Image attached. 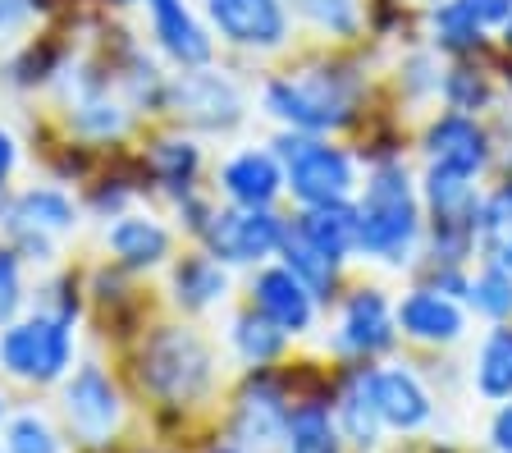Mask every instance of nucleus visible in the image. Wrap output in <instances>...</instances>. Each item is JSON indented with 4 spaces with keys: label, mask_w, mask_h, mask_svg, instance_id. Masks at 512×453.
<instances>
[{
    "label": "nucleus",
    "mask_w": 512,
    "mask_h": 453,
    "mask_svg": "<svg viewBox=\"0 0 512 453\" xmlns=\"http://www.w3.org/2000/svg\"><path fill=\"white\" fill-rule=\"evenodd\" d=\"M357 206V257L380 261V266L403 270L416 257V248L426 243V206H421V188L412 184V174L398 156H384L371 165L366 184L352 197Z\"/></svg>",
    "instance_id": "1"
},
{
    "label": "nucleus",
    "mask_w": 512,
    "mask_h": 453,
    "mask_svg": "<svg viewBox=\"0 0 512 453\" xmlns=\"http://www.w3.org/2000/svg\"><path fill=\"white\" fill-rule=\"evenodd\" d=\"M362 92H366V78L352 65H343V60H316V65L275 74L266 83V92H261V101H266V115L279 119L284 129L330 138V133L357 124Z\"/></svg>",
    "instance_id": "2"
},
{
    "label": "nucleus",
    "mask_w": 512,
    "mask_h": 453,
    "mask_svg": "<svg viewBox=\"0 0 512 453\" xmlns=\"http://www.w3.org/2000/svg\"><path fill=\"white\" fill-rule=\"evenodd\" d=\"M284 165V193H293V202L307 206H330V202H352L357 197V156L348 147L316 133H293L284 129L270 147Z\"/></svg>",
    "instance_id": "3"
},
{
    "label": "nucleus",
    "mask_w": 512,
    "mask_h": 453,
    "mask_svg": "<svg viewBox=\"0 0 512 453\" xmlns=\"http://www.w3.org/2000/svg\"><path fill=\"white\" fill-rule=\"evenodd\" d=\"M138 376L156 399L188 403L197 394H206V385H211V348L192 335V330L160 325L156 335L142 344Z\"/></svg>",
    "instance_id": "4"
},
{
    "label": "nucleus",
    "mask_w": 512,
    "mask_h": 453,
    "mask_svg": "<svg viewBox=\"0 0 512 453\" xmlns=\"http://www.w3.org/2000/svg\"><path fill=\"white\" fill-rule=\"evenodd\" d=\"M284 225L288 220L275 206H229L211 216V225L202 229V243L224 266H261V261L279 257Z\"/></svg>",
    "instance_id": "5"
},
{
    "label": "nucleus",
    "mask_w": 512,
    "mask_h": 453,
    "mask_svg": "<svg viewBox=\"0 0 512 453\" xmlns=\"http://www.w3.org/2000/svg\"><path fill=\"white\" fill-rule=\"evenodd\" d=\"M69 357H74V335H69V321L51 312H37L28 321H14L0 339V362L14 371L19 380H37V385H51L69 371Z\"/></svg>",
    "instance_id": "6"
},
{
    "label": "nucleus",
    "mask_w": 512,
    "mask_h": 453,
    "mask_svg": "<svg viewBox=\"0 0 512 453\" xmlns=\"http://www.w3.org/2000/svg\"><path fill=\"white\" fill-rule=\"evenodd\" d=\"M421 151H426V165L462 174V179H480L499 161L494 133L480 124V115H458V110H444L430 119L421 129Z\"/></svg>",
    "instance_id": "7"
},
{
    "label": "nucleus",
    "mask_w": 512,
    "mask_h": 453,
    "mask_svg": "<svg viewBox=\"0 0 512 453\" xmlns=\"http://www.w3.org/2000/svg\"><path fill=\"white\" fill-rule=\"evenodd\" d=\"M165 106H170L183 124L206 129V133H229L243 124V97H238V87L206 65L174 78V83L165 87Z\"/></svg>",
    "instance_id": "8"
},
{
    "label": "nucleus",
    "mask_w": 512,
    "mask_h": 453,
    "mask_svg": "<svg viewBox=\"0 0 512 453\" xmlns=\"http://www.w3.org/2000/svg\"><path fill=\"white\" fill-rule=\"evenodd\" d=\"M398 344V312L380 284H357L343 293L334 348L352 357H380Z\"/></svg>",
    "instance_id": "9"
},
{
    "label": "nucleus",
    "mask_w": 512,
    "mask_h": 453,
    "mask_svg": "<svg viewBox=\"0 0 512 453\" xmlns=\"http://www.w3.org/2000/svg\"><path fill=\"white\" fill-rule=\"evenodd\" d=\"M206 14L238 51H284L293 33L288 0H206Z\"/></svg>",
    "instance_id": "10"
},
{
    "label": "nucleus",
    "mask_w": 512,
    "mask_h": 453,
    "mask_svg": "<svg viewBox=\"0 0 512 453\" xmlns=\"http://www.w3.org/2000/svg\"><path fill=\"white\" fill-rule=\"evenodd\" d=\"M316 293L293 275V270L279 261V266H261L252 275V307L266 321H275L288 339L293 335H307L311 325H316Z\"/></svg>",
    "instance_id": "11"
},
{
    "label": "nucleus",
    "mask_w": 512,
    "mask_h": 453,
    "mask_svg": "<svg viewBox=\"0 0 512 453\" xmlns=\"http://www.w3.org/2000/svg\"><path fill=\"white\" fill-rule=\"evenodd\" d=\"M394 312H398V335L416 339V344L448 348L467 335V312H462V302L448 298V293L426 289V284L407 289Z\"/></svg>",
    "instance_id": "12"
},
{
    "label": "nucleus",
    "mask_w": 512,
    "mask_h": 453,
    "mask_svg": "<svg viewBox=\"0 0 512 453\" xmlns=\"http://www.w3.org/2000/svg\"><path fill=\"white\" fill-rule=\"evenodd\" d=\"M371 394L389 431L412 435L435 417V399L412 367H371Z\"/></svg>",
    "instance_id": "13"
},
{
    "label": "nucleus",
    "mask_w": 512,
    "mask_h": 453,
    "mask_svg": "<svg viewBox=\"0 0 512 453\" xmlns=\"http://www.w3.org/2000/svg\"><path fill=\"white\" fill-rule=\"evenodd\" d=\"M147 14H151V37H156V46L170 55L174 65L183 69L211 65L215 42L183 0H147Z\"/></svg>",
    "instance_id": "14"
},
{
    "label": "nucleus",
    "mask_w": 512,
    "mask_h": 453,
    "mask_svg": "<svg viewBox=\"0 0 512 453\" xmlns=\"http://www.w3.org/2000/svg\"><path fill=\"white\" fill-rule=\"evenodd\" d=\"M220 193L234 206H275L284 193V165L270 147L234 151L220 165Z\"/></svg>",
    "instance_id": "15"
},
{
    "label": "nucleus",
    "mask_w": 512,
    "mask_h": 453,
    "mask_svg": "<svg viewBox=\"0 0 512 453\" xmlns=\"http://www.w3.org/2000/svg\"><path fill=\"white\" fill-rule=\"evenodd\" d=\"M64 412L74 421V431L87 440H106L119 421V394L101 367H83L69 385H64Z\"/></svg>",
    "instance_id": "16"
},
{
    "label": "nucleus",
    "mask_w": 512,
    "mask_h": 453,
    "mask_svg": "<svg viewBox=\"0 0 512 453\" xmlns=\"http://www.w3.org/2000/svg\"><path fill=\"white\" fill-rule=\"evenodd\" d=\"M288 403H284V389L279 380H270L266 371L256 367V376L247 380L243 399H238V421H234V435L243 444H275L284 440L288 431Z\"/></svg>",
    "instance_id": "17"
},
{
    "label": "nucleus",
    "mask_w": 512,
    "mask_h": 453,
    "mask_svg": "<svg viewBox=\"0 0 512 453\" xmlns=\"http://www.w3.org/2000/svg\"><path fill=\"white\" fill-rule=\"evenodd\" d=\"M279 261H284L293 275H298L302 284H307L311 293H316L320 302L339 298V284H343V261H334L325 248H316L307 238V229L298 225V220H288L284 225V243H279Z\"/></svg>",
    "instance_id": "18"
},
{
    "label": "nucleus",
    "mask_w": 512,
    "mask_h": 453,
    "mask_svg": "<svg viewBox=\"0 0 512 453\" xmlns=\"http://www.w3.org/2000/svg\"><path fill=\"white\" fill-rule=\"evenodd\" d=\"M78 225V206L69 193L60 188H28L14 197L10 206V234H42V238H60Z\"/></svg>",
    "instance_id": "19"
},
{
    "label": "nucleus",
    "mask_w": 512,
    "mask_h": 453,
    "mask_svg": "<svg viewBox=\"0 0 512 453\" xmlns=\"http://www.w3.org/2000/svg\"><path fill=\"white\" fill-rule=\"evenodd\" d=\"M334 421H339V435L357 449H375L380 444V408H375L371 394V367H357L339 389V403H334Z\"/></svg>",
    "instance_id": "20"
},
{
    "label": "nucleus",
    "mask_w": 512,
    "mask_h": 453,
    "mask_svg": "<svg viewBox=\"0 0 512 453\" xmlns=\"http://www.w3.org/2000/svg\"><path fill=\"white\" fill-rule=\"evenodd\" d=\"M106 243L124 270H151L170 257V248H174L170 229L151 216H119L115 229L106 234Z\"/></svg>",
    "instance_id": "21"
},
{
    "label": "nucleus",
    "mask_w": 512,
    "mask_h": 453,
    "mask_svg": "<svg viewBox=\"0 0 512 453\" xmlns=\"http://www.w3.org/2000/svg\"><path fill=\"white\" fill-rule=\"evenodd\" d=\"M170 289H174V302L183 312H206L211 302H220L229 293V270L224 261H215L211 252H188V257L174 266L170 275Z\"/></svg>",
    "instance_id": "22"
},
{
    "label": "nucleus",
    "mask_w": 512,
    "mask_h": 453,
    "mask_svg": "<svg viewBox=\"0 0 512 453\" xmlns=\"http://www.w3.org/2000/svg\"><path fill=\"white\" fill-rule=\"evenodd\" d=\"M298 225L307 229V238L316 248H325L334 261L348 266L357 257V238H362V225H357V206L352 202H330V206H307L298 216Z\"/></svg>",
    "instance_id": "23"
},
{
    "label": "nucleus",
    "mask_w": 512,
    "mask_h": 453,
    "mask_svg": "<svg viewBox=\"0 0 512 453\" xmlns=\"http://www.w3.org/2000/svg\"><path fill=\"white\" fill-rule=\"evenodd\" d=\"M147 174L160 188H170L174 197H188L202 174V147L188 138H160L147 151Z\"/></svg>",
    "instance_id": "24"
},
{
    "label": "nucleus",
    "mask_w": 512,
    "mask_h": 453,
    "mask_svg": "<svg viewBox=\"0 0 512 453\" xmlns=\"http://www.w3.org/2000/svg\"><path fill=\"white\" fill-rule=\"evenodd\" d=\"M476 394L490 403L512 399V321L494 325L476 353Z\"/></svg>",
    "instance_id": "25"
},
{
    "label": "nucleus",
    "mask_w": 512,
    "mask_h": 453,
    "mask_svg": "<svg viewBox=\"0 0 512 453\" xmlns=\"http://www.w3.org/2000/svg\"><path fill=\"white\" fill-rule=\"evenodd\" d=\"M288 453H343L339 421L330 417L325 403H298L288 412V431H284Z\"/></svg>",
    "instance_id": "26"
},
{
    "label": "nucleus",
    "mask_w": 512,
    "mask_h": 453,
    "mask_svg": "<svg viewBox=\"0 0 512 453\" xmlns=\"http://www.w3.org/2000/svg\"><path fill=\"white\" fill-rule=\"evenodd\" d=\"M439 97H444L448 110H458V115H480V110L494 106V78L485 69L467 65V60H458L453 69L439 74Z\"/></svg>",
    "instance_id": "27"
},
{
    "label": "nucleus",
    "mask_w": 512,
    "mask_h": 453,
    "mask_svg": "<svg viewBox=\"0 0 512 453\" xmlns=\"http://www.w3.org/2000/svg\"><path fill=\"white\" fill-rule=\"evenodd\" d=\"M480 257L512 270V184H499L480 206Z\"/></svg>",
    "instance_id": "28"
},
{
    "label": "nucleus",
    "mask_w": 512,
    "mask_h": 453,
    "mask_svg": "<svg viewBox=\"0 0 512 453\" xmlns=\"http://www.w3.org/2000/svg\"><path fill=\"white\" fill-rule=\"evenodd\" d=\"M430 42H435L444 55L471 60V55L485 51V28H476L453 0H439L435 10H430Z\"/></svg>",
    "instance_id": "29"
},
{
    "label": "nucleus",
    "mask_w": 512,
    "mask_h": 453,
    "mask_svg": "<svg viewBox=\"0 0 512 453\" xmlns=\"http://www.w3.org/2000/svg\"><path fill=\"white\" fill-rule=\"evenodd\" d=\"M288 10H298L316 33L334 37V42H352L366 23L362 0H288Z\"/></svg>",
    "instance_id": "30"
},
{
    "label": "nucleus",
    "mask_w": 512,
    "mask_h": 453,
    "mask_svg": "<svg viewBox=\"0 0 512 453\" xmlns=\"http://www.w3.org/2000/svg\"><path fill=\"white\" fill-rule=\"evenodd\" d=\"M234 348H238V357L243 362H252V367H266V362H275L279 353H284V344H288V335L279 330L275 321H266V316L256 312V307H247V312H238L234 316Z\"/></svg>",
    "instance_id": "31"
},
{
    "label": "nucleus",
    "mask_w": 512,
    "mask_h": 453,
    "mask_svg": "<svg viewBox=\"0 0 512 453\" xmlns=\"http://www.w3.org/2000/svg\"><path fill=\"white\" fill-rule=\"evenodd\" d=\"M467 302H471V312L490 316L494 325L512 321V270H508V266H494V261H485V266L471 275Z\"/></svg>",
    "instance_id": "32"
},
{
    "label": "nucleus",
    "mask_w": 512,
    "mask_h": 453,
    "mask_svg": "<svg viewBox=\"0 0 512 453\" xmlns=\"http://www.w3.org/2000/svg\"><path fill=\"white\" fill-rule=\"evenodd\" d=\"M5 449L10 453H60V440H55V431L37 417V412H23V417L10 421Z\"/></svg>",
    "instance_id": "33"
},
{
    "label": "nucleus",
    "mask_w": 512,
    "mask_h": 453,
    "mask_svg": "<svg viewBox=\"0 0 512 453\" xmlns=\"http://www.w3.org/2000/svg\"><path fill=\"white\" fill-rule=\"evenodd\" d=\"M23 307V266L14 248H0V325H10Z\"/></svg>",
    "instance_id": "34"
},
{
    "label": "nucleus",
    "mask_w": 512,
    "mask_h": 453,
    "mask_svg": "<svg viewBox=\"0 0 512 453\" xmlns=\"http://www.w3.org/2000/svg\"><path fill=\"white\" fill-rule=\"evenodd\" d=\"M453 5H458L476 28H485V33H490V28H503V23L512 19V0H453Z\"/></svg>",
    "instance_id": "35"
},
{
    "label": "nucleus",
    "mask_w": 512,
    "mask_h": 453,
    "mask_svg": "<svg viewBox=\"0 0 512 453\" xmlns=\"http://www.w3.org/2000/svg\"><path fill=\"white\" fill-rule=\"evenodd\" d=\"M490 440H494V449H499V453H512V403H503V408L494 412Z\"/></svg>",
    "instance_id": "36"
},
{
    "label": "nucleus",
    "mask_w": 512,
    "mask_h": 453,
    "mask_svg": "<svg viewBox=\"0 0 512 453\" xmlns=\"http://www.w3.org/2000/svg\"><path fill=\"white\" fill-rule=\"evenodd\" d=\"M14 165H19V142L10 138V129H0V184L14 174Z\"/></svg>",
    "instance_id": "37"
},
{
    "label": "nucleus",
    "mask_w": 512,
    "mask_h": 453,
    "mask_svg": "<svg viewBox=\"0 0 512 453\" xmlns=\"http://www.w3.org/2000/svg\"><path fill=\"white\" fill-rule=\"evenodd\" d=\"M499 42H503V51L512 55V19H508V23H503V28H499Z\"/></svg>",
    "instance_id": "38"
},
{
    "label": "nucleus",
    "mask_w": 512,
    "mask_h": 453,
    "mask_svg": "<svg viewBox=\"0 0 512 453\" xmlns=\"http://www.w3.org/2000/svg\"><path fill=\"white\" fill-rule=\"evenodd\" d=\"M499 170H503V184H512V147H508V156L499 161Z\"/></svg>",
    "instance_id": "39"
},
{
    "label": "nucleus",
    "mask_w": 512,
    "mask_h": 453,
    "mask_svg": "<svg viewBox=\"0 0 512 453\" xmlns=\"http://www.w3.org/2000/svg\"><path fill=\"white\" fill-rule=\"evenodd\" d=\"M110 5H133V0H110Z\"/></svg>",
    "instance_id": "40"
},
{
    "label": "nucleus",
    "mask_w": 512,
    "mask_h": 453,
    "mask_svg": "<svg viewBox=\"0 0 512 453\" xmlns=\"http://www.w3.org/2000/svg\"><path fill=\"white\" fill-rule=\"evenodd\" d=\"M211 453H238V449H211Z\"/></svg>",
    "instance_id": "41"
},
{
    "label": "nucleus",
    "mask_w": 512,
    "mask_h": 453,
    "mask_svg": "<svg viewBox=\"0 0 512 453\" xmlns=\"http://www.w3.org/2000/svg\"><path fill=\"white\" fill-rule=\"evenodd\" d=\"M430 5H439V0H430Z\"/></svg>",
    "instance_id": "42"
}]
</instances>
